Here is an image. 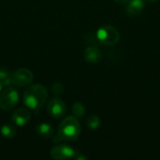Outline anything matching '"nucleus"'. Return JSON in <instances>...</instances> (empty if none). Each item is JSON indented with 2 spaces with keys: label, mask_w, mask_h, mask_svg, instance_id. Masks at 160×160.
Masks as SVG:
<instances>
[{
  "label": "nucleus",
  "mask_w": 160,
  "mask_h": 160,
  "mask_svg": "<svg viewBox=\"0 0 160 160\" xmlns=\"http://www.w3.org/2000/svg\"><path fill=\"white\" fill-rule=\"evenodd\" d=\"M80 134L81 125L77 117L68 116L59 125L57 133L53 138V142H73L79 138Z\"/></svg>",
  "instance_id": "1"
},
{
  "label": "nucleus",
  "mask_w": 160,
  "mask_h": 160,
  "mask_svg": "<svg viewBox=\"0 0 160 160\" xmlns=\"http://www.w3.org/2000/svg\"><path fill=\"white\" fill-rule=\"evenodd\" d=\"M23 103L31 110H39L48 98L47 89L42 84H33L28 87L23 93Z\"/></svg>",
  "instance_id": "2"
},
{
  "label": "nucleus",
  "mask_w": 160,
  "mask_h": 160,
  "mask_svg": "<svg viewBox=\"0 0 160 160\" xmlns=\"http://www.w3.org/2000/svg\"><path fill=\"white\" fill-rule=\"evenodd\" d=\"M98 40L106 46H114L120 40L118 30L112 25H103L97 31Z\"/></svg>",
  "instance_id": "3"
},
{
  "label": "nucleus",
  "mask_w": 160,
  "mask_h": 160,
  "mask_svg": "<svg viewBox=\"0 0 160 160\" xmlns=\"http://www.w3.org/2000/svg\"><path fill=\"white\" fill-rule=\"evenodd\" d=\"M18 101L19 93L11 86H8L0 94V109L3 111H9L13 109L17 105Z\"/></svg>",
  "instance_id": "4"
},
{
  "label": "nucleus",
  "mask_w": 160,
  "mask_h": 160,
  "mask_svg": "<svg viewBox=\"0 0 160 160\" xmlns=\"http://www.w3.org/2000/svg\"><path fill=\"white\" fill-rule=\"evenodd\" d=\"M34 79L32 71L28 68H19L12 73V84L18 87L28 86Z\"/></svg>",
  "instance_id": "5"
},
{
  "label": "nucleus",
  "mask_w": 160,
  "mask_h": 160,
  "mask_svg": "<svg viewBox=\"0 0 160 160\" xmlns=\"http://www.w3.org/2000/svg\"><path fill=\"white\" fill-rule=\"evenodd\" d=\"M77 150L67 144H58L51 149V157L55 160L74 159Z\"/></svg>",
  "instance_id": "6"
},
{
  "label": "nucleus",
  "mask_w": 160,
  "mask_h": 160,
  "mask_svg": "<svg viewBox=\"0 0 160 160\" xmlns=\"http://www.w3.org/2000/svg\"><path fill=\"white\" fill-rule=\"evenodd\" d=\"M47 111H48V113L50 114V116H52L55 119H60L66 114L67 107L63 100H61L60 98H52L48 102Z\"/></svg>",
  "instance_id": "7"
},
{
  "label": "nucleus",
  "mask_w": 160,
  "mask_h": 160,
  "mask_svg": "<svg viewBox=\"0 0 160 160\" xmlns=\"http://www.w3.org/2000/svg\"><path fill=\"white\" fill-rule=\"evenodd\" d=\"M31 119V114L28 109L26 108H18L15 110V112L12 113L11 120L12 122L18 126V127H22L28 124V122Z\"/></svg>",
  "instance_id": "8"
},
{
  "label": "nucleus",
  "mask_w": 160,
  "mask_h": 160,
  "mask_svg": "<svg viewBox=\"0 0 160 160\" xmlns=\"http://www.w3.org/2000/svg\"><path fill=\"white\" fill-rule=\"evenodd\" d=\"M83 57H84L85 61L88 63L98 64L100 62V60L102 58V54H101V52L97 47L90 46L85 49V51L83 52Z\"/></svg>",
  "instance_id": "9"
},
{
  "label": "nucleus",
  "mask_w": 160,
  "mask_h": 160,
  "mask_svg": "<svg viewBox=\"0 0 160 160\" xmlns=\"http://www.w3.org/2000/svg\"><path fill=\"white\" fill-rule=\"evenodd\" d=\"M126 11L128 15L135 16L142 12L144 9L143 0H128L126 3Z\"/></svg>",
  "instance_id": "10"
},
{
  "label": "nucleus",
  "mask_w": 160,
  "mask_h": 160,
  "mask_svg": "<svg viewBox=\"0 0 160 160\" xmlns=\"http://www.w3.org/2000/svg\"><path fill=\"white\" fill-rule=\"evenodd\" d=\"M36 131L38 137L41 139H49L53 135V128L48 123H41L37 126Z\"/></svg>",
  "instance_id": "11"
},
{
  "label": "nucleus",
  "mask_w": 160,
  "mask_h": 160,
  "mask_svg": "<svg viewBox=\"0 0 160 160\" xmlns=\"http://www.w3.org/2000/svg\"><path fill=\"white\" fill-rule=\"evenodd\" d=\"M0 81L6 87L12 84V74L5 67H0Z\"/></svg>",
  "instance_id": "12"
},
{
  "label": "nucleus",
  "mask_w": 160,
  "mask_h": 160,
  "mask_svg": "<svg viewBox=\"0 0 160 160\" xmlns=\"http://www.w3.org/2000/svg\"><path fill=\"white\" fill-rule=\"evenodd\" d=\"M1 134L6 139H13L16 136V129L9 124H5L1 127Z\"/></svg>",
  "instance_id": "13"
},
{
  "label": "nucleus",
  "mask_w": 160,
  "mask_h": 160,
  "mask_svg": "<svg viewBox=\"0 0 160 160\" xmlns=\"http://www.w3.org/2000/svg\"><path fill=\"white\" fill-rule=\"evenodd\" d=\"M86 126L88 127V128L92 129V130H96L99 128L100 126V119L98 116L95 115V114H91L87 117L86 119Z\"/></svg>",
  "instance_id": "14"
},
{
  "label": "nucleus",
  "mask_w": 160,
  "mask_h": 160,
  "mask_svg": "<svg viewBox=\"0 0 160 160\" xmlns=\"http://www.w3.org/2000/svg\"><path fill=\"white\" fill-rule=\"evenodd\" d=\"M72 113H73V116H75L77 118L82 117L85 114L84 106L82 103H80V102L74 103L73 106H72Z\"/></svg>",
  "instance_id": "15"
},
{
  "label": "nucleus",
  "mask_w": 160,
  "mask_h": 160,
  "mask_svg": "<svg viewBox=\"0 0 160 160\" xmlns=\"http://www.w3.org/2000/svg\"><path fill=\"white\" fill-rule=\"evenodd\" d=\"M51 90H52V92L53 95H55V96H60V95H62L63 92H64V87H63V85H62L61 83L56 82V83H53V84L52 85Z\"/></svg>",
  "instance_id": "16"
},
{
  "label": "nucleus",
  "mask_w": 160,
  "mask_h": 160,
  "mask_svg": "<svg viewBox=\"0 0 160 160\" xmlns=\"http://www.w3.org/2000/svg\"><path fill=\"white\" fill-rule=\"evenodd\" d=\"M114 1H116L119 4H126L128 2V0H114Z\"/></svg>",
  "instance_id": "17"
},
{
  "label": "nucleus",
  "mask_w": 160,
  "mask_h": 160,
  "mask_svg": "<svg viewBox=\"0 0 160 160\" xmlns=\"http://www.w3.org/2000/svg\"><path fill=\"white\" fill-rule=\"evenodd\" d=\"M3 86H4V84L2 83V82L0 81V92L2 91V88H3Z\"/></svg>",
  "instance_id": "18"
},
{
  "label": "nucleus",
  "mask_w": 160,
  "mask_h": 160,
  "mask_svg": "<svg viewBox=\"0 0 160 160\" xmlns=\"http://www.w3.org/2000/svg\"><path fill=\"white\" fill-rule=\"evenodd\" d=\"M147 1H158V0H147Z\"/></svg>",
  "instance_id": "19"
}]
</instances>
